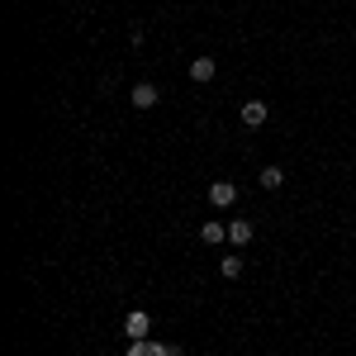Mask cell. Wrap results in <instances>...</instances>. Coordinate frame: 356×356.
<instances>
[{
	"label": "cell",
	"instance_id": "cell-9",
	"mask_svg": "<svg viewBox=\"0 0 356 356\" xmlns=\"http://www.w3.org/2000/svg\"><path fill=\"white\" fill-rule=\"evenodd\" d=\"M257 186H261V191H280V186H285V171H280V166H261Z\"/></svg>",
	"mask_w": 356,
	"mask_h": 356
},
{
	"label": "cell",
	"instance_id": "cell-10",
	"mask_svg": "<svg viewBox=\"0 0 356 356\" xmlns=\"http://www.w3.org/2000/svg\"><path fill=\"white\" fill-rule=\"evenodd\" d=\"M219 271L228 275V280H238V275H243V257H223V261H219Z\"/></svg>",
	"mask_w": 356,
	"mask_h": 356
},
{
	"label": "cell",
	"instance_id": "cell-7",
	"mask_svg": "<svg viewBox=\"0 0 356 356\" xmlns=\"http://www.w3.org/2000/svg\"><path fill=\"white\" fill-rule=\"evenodd\" d=\"M223 238H228V223H219V219H209L200 228V243H209V247H219Z\"/></svg>",
	"mask_w": 356,
	"mask_h": 356
},
{
	"label": "cell",
	"instance_id": "cell-1",
	"mask_svg": "<svg viewBox=\"0 0 356 356\" xmlns=\"http://www.w3.org/2000/svg\"><path fill=\"white\" fill-rule=\"evenodd\" d=\"M209 204H214V209L238 204V186H233V181H209Z\"/></svg>",
	"mask_w": 356,
	"mask_h": 356
},
{
	"label": "cell",
	"instance_id": "cell-3",
	"mask_svg": "<svg viewBox=\"0 0 356 356\" xmlns=\"http://www.w3.org/2000/svg\"><path fill=\"white\" fill-rule=\"evenodd\" d=\"M129 356H181L171 342H152V337H143V342H134L129 347Z\"/></svg>",
	"mask_w": 356,
	"mask_h": 356
},
{
	"label": "cell",
	"instance_id": "cell-8",
	"mask_svg": "<svg viewBox=\"0 0 356 356\" xmlns=\"http://www.w3.org/2000/svg\"><path fill=\"white\" fill-rule=\"evenodd\" d=\"M252 238H257V228H252V223H247V219H238V223H228V243H238V247H247V243H252Z\"/></svg>",
	"mask_w": 356,
	"mask_h": 356
},
{
	"label": "cell",
	"instance_id": "cell-6",
	"mask_svg": "<svg viewBox=\"0 0 356 356\" xmlns=\"http://www.w3.org/2000/svg\"><path fill=\"white\" fill-rule=\"evenodd\" d=\"M214 76H219V62H214V57H195L191 62V81H214Z\"/></svg>",
	"mask_w": 356,
	"mask_h": 356
},
{
	"label": "cell",
	"instance_id": "cell-2",
	"mask_svg": "<svg viewBox=\"0 0 356 356\" xmlns=\"http://www.w3.org/2000/svg\"><path fill=\"white\" fill-rule=\"evenodd\" d=\"M129 100H134L138 110H152V105L162 100V90H157V86H152V81H138L134 90H129Z\"/></svg>",
	"mask_w": 356,
	"mask_h": 356
},
{
	"label": "cell",
	"instance_id": "cell-4",
	"mask_svg": "<svg viewBox=\"0 0 356 356\" xmlns=\"http://www.w3.org/2000/svg\"><path fill=\"white\" fill-rule=\"evenodd\" d=\"M266 119H271V105H266V100H247L243 105V124L247 129H261Z\"/></svg>",
	"mask_w": 356,
	"mask_h": 356
},
{
	"label": "cell",
	"instance_id": "cell-5",
	"mask_svg": "<svg viewBox=\"0 0 356 356\" xmlns=\"http://www.w3.org/2000/svg\"><path fill=\"white\" fill-rule=\"evenodd\" d=\"M124 332H129V337H134V342H143V337H147V332H152V318H147V314H143V309H134V314H129V318H124Z\"/></svg>",
	"mask_w": 356,
	"mask_h": 356
}]
</instances>
